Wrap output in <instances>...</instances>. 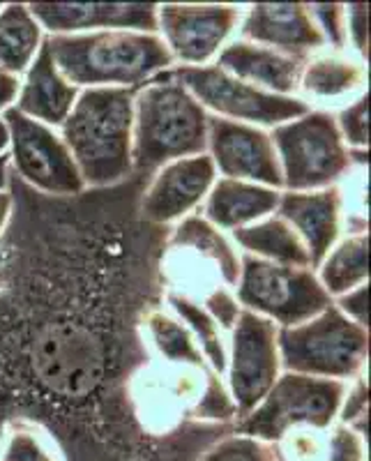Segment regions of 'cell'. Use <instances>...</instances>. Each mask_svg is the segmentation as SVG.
<instances>
[{
    "label": "cell",
    "instance_id": "cell-37",
    "mask_svg": "<svg viewBox=\"0 0 371 461\" xmlns=\"http://www.w3.org/2000/svg\"><path fill=\"white\" fill-rule=\"evenodd\" d=\"M332 303L337 304V310H339L346 319L362 325V328H369V321H366V284L353 288L348 294L339 295V298H335Z\"/></svg>",
    "mask_w": 371,
    "mask_h": 461
},
{
    "label": "cell",
    "instance_id": "cell-17",
    "mask_svg": "<svg viewBox=\"0 0 371 461\" xmlns=\"http://www.w3.org/2000/svg\"><path fill=\"white\" fill-rule=\"evenodd\" d=\"M346 196L339 185L314 192H282L275 215L282 217L307 245L312 270L337 245L344 230Z\"/></svg>",
    "mask_w": 371,
    "mask_h": 461
},
{
    "label": "cell",
    "instance_id": "cell-24",
    "mask_svg": "<svg viewBox=\"0 0 371 461\" xmlns=\"http://www.w3.org/2000/svg\"><path fill=\"white\" fill-rule=\"evenodd\" d=\"M316 277L332 300L366 284L369 279V233L362 230V233L341 236L319 263Z\"/></svg>",
    "mask_w": 371,
    "mask_h": 461
},
{
    "label": "cell",
    "instance_id": "cell-19",
    "mask_svg": "<svg viewBox=\"0 0 371 461\" xmlns=\"http://www.w3.org/2000/svg\"><path fill=\"white\" fill-rule=\"evenodd\" d=\"M304 60L307 58L288 56V53L245 42V40L236 37L222 49L214 65L229 72L231 77L254 86V88L284 95V97H298V84Z\"/></svg>",
    "mask_w": 371,
    "mask_h": 461
},
{
    "label": "cell",
    "instance_id": "cell-9",
    "mask_svg": "<svg viewBox=\"0 0 371 461\" xmlns=\"http://www.w3.org/2000/svg\"><path fill=\"white\" fill-rule=\"evenodd\" d=\"M171 77L183 84L210 115L224 121L275 130L309 111L300 97H284L254 88L214 63L204 68H173Z\"/></svg>",
    "mask_w": 371,
    "mask_h": 461
},
{
    "label": "cell",
    "instance_id": "cell-32",
    "mask_svg": "<svg viewBox=\"0 0 371 461\" xmlns=\"http://www.w3.org/2000/svg\"><path fill=\"white\" fill-rule=\"evenodd\" d=\"M277 446L284 461H325V431L291 429Z\"/></svg>",
    "mask_w": 371,
    "mask_h": 461
},
{
    "label": "cell",
    "instance_id": "cell-31",
    "mask_svg": "<svg viewBox=\"0 0 371 461\" xmlns=\"http://www.w3.org/2000/svg\"><path fill=\"white\" fill-rule=\"evenodd\" d=\"M325 461H366L365 434L335 422L325 431Z\"/></svg>",
    "mask_w": 371,
    "mask_h": 461
},
{
    "label": "cell",
    "instance_id": "cell-42",
    "mask_svg": "<svg viewBox=\"0 0 371 461\" xmlns=\"http://www.w3.org/2000/svg\"><path fill=\"white\" fill-rule=\"evenodd\" d=\"M0 7H3V5H0Z\"/></svg>",
    "mask_w": 371,
    "mask_h": 461
},
{
    "label": "cell",
    "instance_id": "cell-6",
    "mask_svg": "<svg viewBox=\"0 0 371 461\" xmlns=\"http://www.w3.org/2000/svg\"><path fill=\"white\" fill-rule=\"evenodd\" d=\"M282 167L284 192H314L339 185L353 171L350 150L339 134L335 111L307 113L270 131Z\"/></svg>",
    "mask_w": 371,
    "mask_h": 461
},
{
    "label": "cell",
    "instance_id": "cell-4",
    "mask_svg": "<svg viewBox=\"0 0 371 461\" xmlns=\"http://www.w3.org/2000/svg\"><path fill=\"white\" fill-rule=\"evenodd\" d=\"M28 362L42 388L63 397H84L104 381L111 344H106L97 325L65 314L63 319L49 316L35 325L28 337Z\"/></svg>",
    "mask_w": 371,
    "mask_h": 461
},
{
    "label": "cell",
    "instance_id": "cell-28",
    "mask_svg": "<svg viewBox=\"0 0 371 461\" xmlns=\"http://www.w3.org/2000/svg\"><path fill=\"white\" fill-rule=\"evenodd\" d=\"M0 461H65L47 431L31 422H12L0 440Z\"/></svg>",
    "mask_w": 371,
    "mask_h": 461
},
{
    "label": "cell",
    "instance_id": "cell-7",
    "mask_svg": "<svg viewBox=\"0 0 371 461\" xmlns=\"http://www.w3.org/2000/svg\"><path fill=\"white\" fill-rule=\"evenodd\" d=\"M348 383L282 372L257 409L238 420V434L279 443L291 429L328 431L339 418Z\"/></svg>",
    "mask_w": 371,
    "mask_h": 461
},
{
    "label": "cell",
    "instance_id": "cell-27",
    "mask_svg": "<svg viewBox=\"0 0 371 461\" xmlns=\"http://www.w3.org/2000/svg\"><path fill=\"white\" fill-rule=\"evenodd\" d=\"M146 337L152 344V348L159 353L167 365L171 367H194L201 372H213L205 362L204 353L199 351V346L194 341L192 332L183 325L178 316H173L171 312L152 310L146 316Z\"/></svg>",
    "mask_w": 371,
    "mask_h": 461
},
{
    "label": "cell",
    "instance_id": "cell-20",
    "mask_svg": "<svg viewBox=\"0 0 371 461\" xmlns=\"http://www.w3.org/2000/svg\"><path fill=\"white\" fill-rule=\"evenodd\" d=\"M79 93L81 90L69 84L60 74V69L56 68L51 51H49L47 37H44L35 60H32L31 68L23 74L14 109L32 118V121L44 122V125L58 130L69 115V111H72Z\"/></svg>",
    "mask_w": 371,
    "mask_h": 461
},
{
    "label": "cell",
    "instance_id": "cell-21",
    "mask_svg": "<svg viewBox=\"0 0 371 461\" xmlns=\"http://www.w3.org/2000/svg\"><path fill=\"white\" fill-rule=\"evenodd\" d=\"M279 189L245 180L217 178L204 201V217L217 229L236 230L272 215L279 205Z\"/></svg>",
    "mask_w": 371,
    "mask_h": 461
},
{
    "label": "cell",
    "instance_id": "cell-38",
    "mask_svg": "<svg viewBox=\"0 0 371 461\" xmlns=\"http://www.w3.org/2000/svg\"><path fill=\"white\" fill-rule=\"evenodd\" d=\"M19 88H22V79L14 77V74L0 69V113H5L7 109H12L19 97Z\"/></svg>",
    "mask_w": 371,
    "mask_h": 461
},
{
    "label": "cell",
    "instance_id": "cell-25",
    "mask_svg": "<svg viewBox=\"0 0 371 461\" xmlns=\"http://www.w3.org/2000/svg\"><path fill=\"white\" fill-rule=\"evenodd\" d=\"M44 31L23 3L0 7V69L22 77L44 42Z\"/></svg>",
    "mask_w": 371,
    "mask_h": 461
},
{
    "label": "cell",
    "instance_id": "cell-36",
    "mask_svg": "<svg viewBox=\"0 0 371 461\" xmlns=\"http://www.w3.org/2000/svg\"><path fill=\"white\" fill-rule=\"evenodd\" d=\"M346 42H348V51L360 56L366 63V53H369V5H365V3L346 5Z\"/></svg>",
    "mask_w": 371,
    "mask_h": 461
},
{
    "label": "cell",
    "instance_id": "cell-3",
    "mask_svg": "<svg viewBox=\"0 0 371 461\" xmlns=\"http://www.w3.org/2000/svg\"><path fill=\"white\" fill-rule=\"evenodd\" d=\"M210 113L171 77V69L136 90L131 127V168L150 176L164 164L204 155Z\"/></svg>",
    "mask_w": 371,
    "mask_h": 461
},
{
    "label": "cell",
    "instance_id": "cell-5",
    "mask_svg": "<svg viewBox=\"0 0 371 461\" xmlns=\"http://www.w3.org/2000/svg\"><path fill=\"white\" fill-rule=\"evenodd\" d=\"M277 344L282 372L341 383L366 374L369 328L346 319L335 303L304 323L279 328Z\"/></svg>",
    "mask_w": 371,
    "mask_h": 461
},
{
    "label": "cell",
    "instance_id": "cell-39",
    "mask_svg": "<svg viewBox=\"0 0 371 461\" xmlns=\"http://www.w3.org/2000/svg\"><path fill=\"white\" fill-rule=\"evenodd\" d=\"M12 208H14V196L7 189H0V236H3L7 221H10Z\"/></svg>",
    "mask_w": 371,
    "mask_h": 461
},
{
    "label": "cell",
    "instance_id": "cell-40",
    "mask_svg": "<svg viewBox=\"0 0 371 461\" xmlns=\"http://www.w3.org/2000/svg\"><path fill=\"white\" fill-rule=\"evenodd\" d=\"M10 158L7 155H0V189H7V183H10Z\"/></svg>",
    "mask_w": 371,
    "mask_h": 461
},
{
    "label": "cell",
    "instance_id": "cell-18",
    "mask_svg": "<svg viewBox=\"0 0 371 461\" xmlns=\"http://www.w3.org/2000/svg\"><path fill=\"white\" fill-rule=\"evenodd\" d=\"M366 63L353 51L323 49L304 60L298 97L309 109L332 111L366 93Z\"/></svg>",
    "mask_w": 371,
    "mask_h": 461
},
{
    "label": "cell",
    "instance_id": "cell-33",
    "mask_svg": "<svg viewBox=\"0 0 371 461\" xmlns=\"http://www.w3.org/2000/svg\"><path fill=\"white\" fill-rule=\"evenodd\" d=\"M316 26L323 32L325 44L332 51H348L346 42V5L332 3V5H309Z\"/></svg>",
    "mask_w": 371,
    "mask_h": 461
},
{
    "label": "cell",
    "instance_id": "cell-14",
    "mask_svg": "<svg viewBox=\"0 0 371 461\" xmlns=\"http://www.w3.org/2000/svg\"><path fill=\"white\" fill-rule=\"evenodd\" d=\"M214 180L217 171L208 152L164 164L143 192L139 212L148 224L155 226L185 220L204 203Z\"/></svg>",
    "mask_w": 371,
    "mask_h": 461
},
{
    "label": "cell",
    "instance_id": "cell-12",
    "mask_svg": "<svg viewBox=\"0 0 371 461\" xmlns=\"http://www.w3.org/2000/svg\"><path fill=\"white\" fill-rule=\"evenodd\" d=\"M240 5H158V35L180 68H204L238 32Z\"/></svg>",
    "mask_w": 371,
    "mask_h": 461
},
{
    "label": "cell",
    "instance_id": "cell-11",
    "mask_svg": "<svg viewBox=\"0 0 371 461\" xmlns=\"http://www.w3.org/2000/svg\"><path fill=\"white\" fill-rule=\"evenodd\" d=\"M277 332L279 328L272 321L247 310L240 312L229 332L224 378L238 420L257 409L282 374Z\"/></svg>",
    "mask_w": 371,
    "mask_h": 461
},
{
    "label": "cell",
    "instance_id": "cell-10",
    "mask_svg": "<svg viewBox=\"0 0 371 461\" xmlns=\"http://www.w3.org/2000/svg\"><path fill=\"white\" fill-rule=\"evenodd\" d=\"M10 148L7 158L14 171L32 189L49 196H79L86 192L79 167L56 127L37 122L12 106L3 113Z\"/></svg>",
    "mask_w": 371,
    "mask_h": 461
},
{
    "label": "cell",
    "instance_id": "cell-30",
    "mask_svg": "<svg viewBox=\"0 0 371 461\" xmlns=\"http://www.w3.org/2000/svg\"><path fill=\"white\" fill-rule=\"evenodd\" d=\"M369 95H360L335 113L337 127L348 146V150H366L369 148V115H366Z\"/></svg>",
    "mask_w": 371,
    "mask_h": 461
},
{
    "label": "cell",
    "instance_id": "cell-22",
    "mask_svg": "<svg viewBox=\"0 0 371 461\" xmlns=\"http://www.w3.org/2000/svg\"><path fill=\"white\" fill-rule=\"evenodd\" d=\"M167 245L171 252H194L201 261L213 263L224 286L236 288L238 275H240V252L205 217L192 212L180 220L171 230Z\"/></svg>",
    "mask_w": 371,
    "mask_h": 461
},
{
    "label": "cell",
    "instance_id": "cell-26",
    "mask_svg": "<svg viewBox=\"0 0 371 461\" xmlns=\"http://www.w3.org/2000/svg\"><path fill=\"white\" fill-rule=\"evenodd\" d=\"M167 304L173 316H178L183 325L192 332L194 341L199 346V351L204 353L208 367L213 369L220 378L226 374V362H229V346H226L224 330L214 323L213 316L201 307V303L187 294H178V291H168Z\"/></svg>",
    "mask_w": 371,
    "mask_h": 461
},
{
    "label": "cell",
    "instance_id": "cell-23",
    "mask_svg": "<svg viewBox=\"0 0 371 461\" xmlns=\"http://www.w3.org/2000/svg\"><path fill=\"white\" fill-rule=\"evenodd\" d=\"M231 238L240 247L242 254H249V257L282 263V266L312 267L303 238L275 212L263 217L257 224L231 230Z\"/></svg>",
    "mask_w": 371,
    "mask_h": 461
},
{
    "label": "cell",
    "instance_id": "cell-29",
    "mask_svg": "<svg viewBox=\"0 0 371 461\" xmlns=\"http://www.w3.org/2000/svg\"><path fill=\"white\" fill-rule=\"evenodd\" d=\"M199 461H284V456L277 443L233 431L214 440Z\"/></svg>",
    "mask_w": 371,
    "mask_h": 461
},
{
    "label": "cell",
    "instance_id": "cell-16",
    "mask_svg": "<svg viewBox=\"0 0 371 461\" xmlns=\"http://www.w3.org/2000/svg\"><path fill=\"white\" fill-rule=\"evenodd\" d=\"M238 40L298 58L328 49L307 3H258L245 7Z\"/></svg>",
    "mask_w": 371,
    "mask_h": 461
},
{
    "label": "cell",
    "instance_id": "cell-34",
    "mask_svg": "<svg viewBox=\"0 0 371 461\" xmlns=\"http://www.w3.org/2000/svg\"><path fill=\"white\" fill-rule=\"evenodd\" d=\"M366 406H369V383H366V374H362V376L353 378V381L348 383L337 422H341V425H350L353 429L365 434Z\"/></svg>",
    "mask_w": 371,
    "mask_h": 461
},
{
    "label": "cell",
    "instance_id": "cell-2",
    "mask_svg": "<svg viewBox=\"0 0 371 461\" xmlns=\"http://www.w3.org/2000/svg\"><path fill=\"white\" fill-rule=\"evenodd\" d=\"M139 88H84L58 127L86 187H111L130 178L134 95Z\"/></svg>",
    "mask_w": 371,
    "mask_h": 461
},
{
    "label": "cell",
    "instance_id": "cell-41",
    "mask_svg": "<svg viewBox=\"0 0 371 461\" xmlns=\"http://www.w3.org/2000/svg\"><path fill=\"white\" fill-rule=\"evenodd\" d=\"M7 148H10V131H7L5 121L0 118V155H7Z\"/></svg>",
    "mask_w": 371,
    "mask_h": 461
},
{
    "label": "cell",
    "instance_id": "cell-35",
    "mask_svg": "<svg viewBox=\"0 0 371 461\" xmlns=\"http://www.w3.org/2000/svg\"><path fill=\"white\" fill-rule=\"evenodd\" d=\"M205 312L214 319V323L220 325L224 332L233 330L238 316H240L242 307L238 303L233 288L229 286H214L210 288L208 294L204 295V304H201Z\"/></svg>",
    "mask_w": 371,
    "mask_h": 461
},
{
    "label": "cell",
    "instance_id": "cell-1",
    "mask_svg": "<svg viewBox=\"0 0 371 461\" xmlns=\"http://www.w3.org/2000/svg\"><path fill=\"white\" fill-rule=\"evenodd\" d=\"M53 63L65 79L84 88H141L173 69L176 60L158 32L97 31L47 35Z\"/></svg>",
    "mask_w": 371,
    "mask_h": 461
},
{
    "label": "cell",
    "instance_id": "cell-8",
    "mask_svg": "<svg viewBox=\"0 0 371 461\" xmlns=\"http://www.w3.org/2000/svg\"><path fill=\"white\" fill-rule=\"evenodd\" d=\"M242 310L272 321L277 328H293L332 304L316 270L263 261L240 254V275L233 288Z\"/></svg>",
    "mask_w": 371,
    "mask_h": 461
},
{
    "label": "cell",
    "instance_id": "cell-13",
    "mask_svg": "<svg viewBox=\"0 0 371 461\" xmlns=\"http://www.w3.org/2000/svg\"><path fill=\"white\" fill-rule=\"evenodd\" d=\"M205 152L213 159L214 171L222 173V178L245 180L284 192L277 148L270 131L263 127L210 115Z\"/></svg>",
    "mask_w": 371,
    "mask_h": 461
},
{
    "label": "cell",
    "instance_id": "cell-15",
    "mask_svg": "<svg viewBox=\"0 0 371 461\" xmlns=\"http://www.w3.org/2000/svg\"><path fill=\"white\" fill-rule=\"evenodd\" d=\"M44 35L97 31L158 32V5L150 3H31Z\"/></svg>",
    "mask_w": 371,
    "mask_h": 461
}]
</instances>
